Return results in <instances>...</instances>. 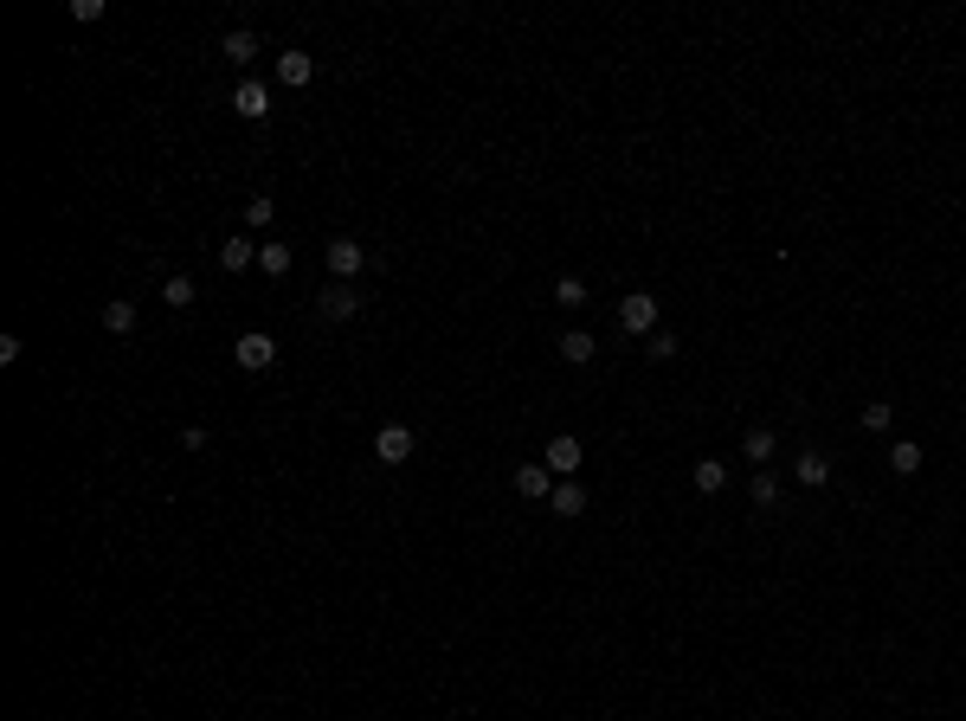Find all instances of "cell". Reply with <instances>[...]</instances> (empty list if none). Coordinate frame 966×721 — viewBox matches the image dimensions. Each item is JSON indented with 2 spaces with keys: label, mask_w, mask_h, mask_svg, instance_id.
<instances>
[{
  "label": "cell",
  "mask_w": 966,
  "mask_h": 721,
  "mask_svg": "<svg viewBox=\"0 0 966 721\" xmlns=\"http://www.w3.org/2000/svg\"><path fill=\"white\" fill-rule=\"evenodd\" d=\"M619 322H625L632 335H657V297H651V291H632V297L619 303Z\"/></svg>",
  "instance_id": "cell-1"
},
{
  "label": "cell",
  "mask_w": 966,
  "mask_h": 721,
  "mask_svg": "<svg viewBox=\"0 0 966 721\" xmlns=\"http://www.w3.org/2000/svg\"><path fill=\"white\" fill-rule=\"evenodd\" d=\"M233 354H239V368H252V374H264V368H271V360H277V341L252 329V335H239V348H233Z\"/></svg>",
  "instance_id": "cell-2"
},
{
  "label": "cell",
  "mask_w": 966,
  "mask_h": 721,
  "mask_svg": "<svg viewBox=\"0 0 966 721\" xmlns=\"http://www.w3.org/2000/svg\"><path fill=\"white\" fill-rule=\"evenodd\" d=\"M374 451H381V464H406V458H413V431H406V425H381Z\"/></svg>",
  "instance_id": "cell-3"
},
{
  "label": "cell",
  "mask_w": 966,
  "mask_h": 721,
  "mask_svg": "<svg viewBox=\"0 0 966 721\" xmlns=\"http://www.w3.org/2000/svg\"><path fill=\"white\" fill-rule=\"evenodd\" d=\"M548 470H554V477H573V470H580V439H573V431L548 439Z\"/></svg>",
  "instance_id": "cell-4"
},
{
  "label": "cell",
  "mask_w": 966,
  "mask_h": 721,
  "mask_svg": "<svg viewBox=\"0 0 966 721\" xmlns=\"http://www.w3.org/2000/svg\"><path fill=\"white\" fill-rule=\"evenodd\" d=\"M361 264H367V258H361V245H354V239H329V271H335V283H348Z\"/></svg>",
  "instance_id": "cell-5"
},
{
  "label": "cell",
  "mask_w": 966,
  "mask_h": 721,
  "mask_svg": "<svg viewBox=\"0 0 966 721\" xmlns=\"http://www.w3.org/2000/svg\"><path fill=\"white\" fill-rule=\"evenodd\" d=\"M316 310H323L329 322H348V316L361 310V297L348 291V283H329V291H323V303H316Z\"/></svg>",
  "instance_id": "cell-6"
},
{
  "label": "cell",
  "mask_w": 966,
  "mask_h": 721,
  "mask_svg": "<svg viewBox=\"0 0 966 721\" xmlns=\"http://www.w3.org/2000/svg\"><path fill=\"white\" fill-rule=\"evenodd\" d=\"M233 110H239V116H252V123H258V116H264V110H271V91H264V84H258V78H245V84H239V91H233Z\"/></svg>",
  "instance_id": "cell-7"
},
{
  "label": "cell",
  "mask_w": 966,
  "mask_h": 721,
  "mask_svg": "<svg viewBox=\"0 0 966 721\" xmlns=\"http://www.w3.org/2000/svg\"><path fill=\"white\" fill-rule=\"evenodd\" d=\"M792 477H799L805 489H819V483H832V458H825V451H805V458L792 464Z\"/></svg>",
  "instance_id": "cell-8"
},
{
  "label": "cell",
  "mask_w": 966,
  "mask_h": 721,
  "mask_svg": "<svg viewBox=\"0 0 966 721\" xmlns=\"http://www.w3.org/2000/svg\"><path fill=\"white\" fill-rule=\"evenodd\" d=\"M515 489H523V496H554V470L548 464H523V470H515Z\"/></svg>",
  "instance_id": "cell-9"
},
{
  "label": "cell",
  "mask_w": 966,
  "mask_h": 721,
  "mask_svg": "<svg viewBox=\"0 0 966 721\" xmlns=\"http://www.w3.org/2000/svg\"><path fill=\"white\" fill-rule=\"evenodd\" d=\"M277 78H284V84H310V78H316L310 52H284V58H277Z\"/></svg>",
  "instance_id": "cell-10"
},
{
  "label": "cell",
  "mask_w": 966,
  "mask_h": 721,
  "mask_svg": "<svg viewBox=\"0 0 966 721\" xmlns=\"http://www.w3.org/2000/svg\"><path fill=\"white\" fill-rule=\"evenodd\" d=\"M245 264H258L252 239H226V245H219V271H245Z\"/></svg>",
  "instance_id": "cell-11"
},
{
  "label": "cell",
  "mask_w": 966,
  "mask_h": 721,
  "mask_svg": "<svg viewBox=\"0 0 966 721\" xmlns=\"http://www.w3.org/2000/svg\"><path fill=\"white\" fill-rule=\"evenodd\" d=\"M561 360L586 368V360H593V335H586V329H567V335H561Z\"/></svg>",
  "instance_id": "cell-12"
},
{
  "label": "cell",
  "mask_w": 966,
  "mask_h": 721,
  "mask_svg": "<svg viewBox=\"0 0 966 721\" xmlns=\"http://www.w3.org/2000/svg\"><path fill=\"white\" fill-rule=\"evenodd\" d=\"M741 451H748L754 464H767V458L780 451V439H773V431H767V425H754V431H748V439H741Z\"/></svg>",
  "instance_id": "cell-13"
},
{
  "label": "cell",
  "mask_w": 966,
  "mask_h": 721,
  "mask_svg": "<svg viewBox=\"0 0 966 721\" xmlns=\"http://www.w3.org/2000/svg\"><path fill=\"white\" fill-rule=\"evenodd\" d=\"M258 271H264V277H284V271H290V245H277V239L258 245Z\"/></svg>",
  "instance_id": "cell-14"
},
{
  "label": "cell",
  "mask_w": 966,
  "mask_h": 721,
  "mask_svg": "<svg viewBox=\"0 0 966 721\" xmlns=\"http://www.w3.org/2000/svg\"><path fill=\"white\" fill-rule=\"evenodd\" d=\"M586 509V489L580 483H554V516H580Z\"/></svg>",
  "instance_id": "cell-15"
},
{
  "label": "cell",
  "mask_w": 966,
  "mask_h": 721,
  "mask_svg": "<svg viewBox=\"0 0 966 721\" xmlns=\"http://www.w3.org/2000/svg\"><path fill=\"white\" fill-rule=\"evenodd\" d=\"M722 483H728V464H715V458H702V464H696V489H702V496H715Z\"/></svg>",
  "instance_id": "cell-16"
},
{
  "label": "cell",
  "mask_w": 966,
  "mask_h": 721,
  "mask_svg": "<svg viewBox=\"0 0 966 721\" xmlns=\"http://www.w3.org/2000/svg\"><path fill=\"white\" fill-rule=\"evenodd\" d=\"M889 470H896V477H915V470H921V445H896V451H889Z\"/></svg>",
  "instance_id": "cell-17"
},
{
  "label": "cell",
  "mask_w": 966,
  "mask_h": 721,
  "mask_svg": "<svg viewBox=\"0 0 966 721\" xmlns=\"http://www.w3.org/2000/svg\"><path fill=\"white\" fill-rule=\"evenodd\" d=\"M773 502H780V477L754 470V509H773Z\"/></svg>",
  "instance_id": "cell-18"
},
{
  "label": "cell",
  "mask_w": 966,
  "mask_h": 721,
  "mask_svg": "<svg viewBox=\"0 0 966 721\" xmlns=\"http://www.w3.org/2000/svg\"><path fill=\"white\" fill-rule=\"evenodd\" d=\"M252 52H258L252 33H226V58H233V64H252Z\"/></svg>",
  "instance_id": "cell-19"
},
{
  "label": "cell",
  "mask_w": 966,
  "mask_h": 721,
  "mask_svg": "<svg viewBox=\"0 0 966 721\" xmlns=\"http://www.w3.org/2000/svg\"><path fill=\"white\" fill-rule=\"evenodd\" d=\"M104 322H110L116 335H129V329H135V303H123V297H116V303L104 310Z\"/></svg>",
  "instance_id": "cell-20"
},
{
  "label": "cell",
  "mask_w": 966,
  "mask_h": 721,
  "mask_svg": "<svg viewBox=\"0 0 966 721\" xmlns=\"http://www.w3.org/2000/svg\"><path fill=\"white\" fill-rule=\"evenodd\" d=\"M889 425H896V406H863V431H889Z\"/></svg>",
  "instance_id": "cell-21"
},
{
  "label": "cell",
  "mask_w": 966,
  "mask_h": 721,
  "mask_svg": "<svg viewBox=\"0 0 966 721\" xmlns=\"http://www.w3.org/2000/svg\"><path fill=\"white\" fill-rule=\"evenodd\" d=\"M162 297H168L174 310H187V303H194V277H168V291H162Z\"/></svg>",
  "instance_id": "cell-22"
},
{
  "label": "cell",
  "mask_w": 966,
  "mask_h": 721,
  "mask_svg": "<svg viewBox=\"0 0 966 721\" xmlns=\"http://www.w3.org/2000/svg\"><path fill=\"white\" fill-rule=\"evenodd\" d=\"M554 297L573 310V303H586V283H580V277H561V283H554Z\"/></svg>",
  "instance_id": "cell-23"
},
{
  "label": "cell",
  "mask_w": 966,
  "mask_h": 721,
  "mask_svg": "<svg viewBox=\"0 0 966 721\" xmlns=\"http://www.w3.org/2000/svg\"><path fill=\"white\" fill-rule=\"evenodd\" d=\"M644 341H651V360H671V354H677V335H671V329H657V335H644Z\"/></svg>",
  "instance_id": "cell-24"
},
{
  "label": "cell",
  "mask_w": 966,
  "mask_h": 721,
  "mask_svg": "<svg viewBox=\"0 0 966 721\" xmlns=\"http://www.w3.org/2000/svg\"><path fill=\"white\" fill-rule=\"evenodd\" d=\"M271 212H277L271 200H252V206H245V226H271Z\"/></svg>",
  "instance_id": "cell-25"
}]
</instances>
